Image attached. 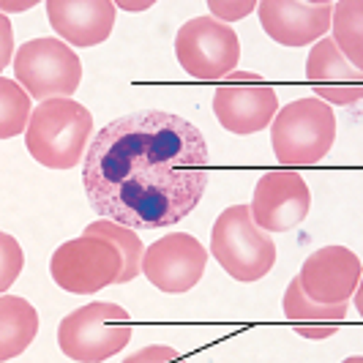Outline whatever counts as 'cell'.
<instances>
[{"mask_svg": "<svg viewBox=\"0 0 363 363\" xmlns=\"http://www.w3.org/2000/svg\"><path fill=\"white\" fill-rule=\"evenodd\" d=\"M208 143L186 118L140 109L96 134L82 186L99 216L131 230H164L189 216L208 189Z\"/></svg>", "mask_w": 363, "mask_h": 363, "instance_id": "6da1fadb", "label": "cell"}, {"mask_svg": "<svg viewBox=\"0 0 363 363\" xmlns=\"http://www.w3.org/2000/svg\"><path fill=\"white\" fill-rule=\"evenodd\" d=\"M93 131V115L88 107L72 99L41 101L25 128V147L41 167L72 169L82 162Z\"/></svg>", "mask_w": 363, "mask_h": 363, "instance_id": "7a4b0ae2", "label": "cell"}, {"mask_svg": "<svg viewBox=\"0 0 363 363\" xmlns=\"http://www.w3.org/2000/svg\"><path fill=\"white\" fill-rule=\"evenodd\" d=\"M336 143V115L320 99H298L271 121V145L279 164L323 162Z\"/></svg>", "mask_w": 363, "mask_h": 363, "instance_id": "3957f363", "label": "cell"}, {"mask_svg": "<svg viewBox=\"0 0 363 363\" xmlns=\"http://www.w3.org/2000/svg\"><path fill=\"white\" fill-rule=\"evenodd\" d=\"M211 255L235 281L252 284L271 273L276 262V243L252 221L249 205H230L213 221Z\"/></svg>", "mask_w": 363, "mask_h": 363, "instance_id": "277c9868", "label": "cell"}, {"mask_svg": "<svg viewBox=\"0 0 363 363\" xmlns=\"http://www.w3.org/2000/svg\"><path fill=\"white\" fill-rule=\"evenodd\" d=\"M131 342V317L118 303L79 306L57 325V347L77 363H104Z\"/></svg>", "mask_w": 363, "mask_h": 363, "instance_id": "5b68a950", "label": "cell"}, {"mask_svg": "<svg viewBox=\"0 0 363 363\" xmlns=\"http://www.w3.org/2000/svg\"><path fill=\"white\" fill-rule=\"evenodd\" d=\"M14 79L33 101L72 99L82 79L79 55L60 38H33L14 52Z\"/></svg>", "mask_w": 363, "mask_h": 363, "instance_id": "8992f818", "label": "cell"}, {"mask_svg": "<svg viewBox=\"0 0 363 363\" xmlns=\"http://www.w3.org/2000/svg\"><path fill=\"white\" fill-rule=\"evenodd\" d=\"M121 271V252L109 240L93 235H79L60 243L50 259L55 284L74 295H93L109 284H118Z\"/></svg>", "mask_w": 363, "mask_h": 363, "instance_id": "52a82bcc", "label": "cell"}, {"mask_svg": "<svg viewBox=\"0 0 363 363\" xmlns=\"http://www.w3.org/2000/svg\"><path fill=\"white\" fill-rule=\"evenodd\" d=\"M175 57L194 79H224L240 60V41L233 28L213 17L189 19L175 36Z\"/></svg>", "mask_w": 363, "mask_h": 363, "instance_id": "ba28073f", "label": "cell"}, {"mask_svg": "<svg viewBox=\"0 0 363 363\" xmlns=\"http://www.w3.org/2000/svg\"><path fill=\"white\" fill-rule=\"evenodd\" d=\"M279 112L276 91L252 72H233L213 93V115L233 134H257Z\"/></svg>", "mask_w": 363, "mask_h": 363, "instance_id": "9c48e42d", "label": "cell"}, {"mask_svg": "<svg viewBox=\"0 0 363 363\" xmlns=\"http://www.w3.org/2000/svg\"><path fill=\"white\" fill-rule=\"evenodd\" d=\"M311 211V191L295 169L265 172L255 186L249 205L252 221L262 233H290L303 224Z\"/></svg>", "mask_w": 363, "mask_h": 363, "instance_id": "30bf717a", "label": "cell"}, {"mask_svg": "<svg viewBox=\"0 0 363 363\" xmlns=\"http://www.w3.org/2000/svg\"><path fill=\"white\" fill-rule=\"evenodd\" d=\"M208 265V252L194 235L169 233L143 255V276L162 292L178 295L197 287Z\"/></svg>", "mask_w": 363, "mask_h": 363, "instance_id": "8fae6325", "label": "cell"}, {"mask_svg": "<svg viewBox=\"0 0 363 363\" xmlns=\"http://www.w3.org/2000/svg\"><path fill=\"white\" fill-rule=\"evenodd\" d=\"M298 284L320 306L350 303L352 292L361 287V257L347 246H325L301 265Z\"/></svg>", "mask_w": 363, "mask_h": 363, "instance_id": "7c38bea8", "label": "cell"}, {"mask_svg": "<svg viewBox=\"0 0 363 363\" xmlns=\"http://www.w3.org/2000/svg\"><path fill=\"white\" fill-rule=\"evenodd\" d=\"M333 3L328 0H265L257 6L259 25L276 44L284 47H306L328 36Z\"/></svg>", "mask_w": 363, "mask_h": 363, "instance_id": "4fadbf2b", "label": "cell"}, {"mask_svg": "<svg viewBox=\"0 0 363 363\" xmlns=\"http://www.w3.org/2000/svg\"><path fill=\"white\" fill-rule=\"evenodd\" d=\"M306 79L328 107H352L363 96V74L352 69L330 38H320L306 60Z\"/></svg>", "mask_w": 363, "mask_h": 363, "instance_id": "5bb4252c", "label": "cell"}, {"mask_svg": "<svg viewBox=\"0 0 363 363\" xmlns=\"http://www.w3.org/2000/svg\"><path fill=\"white\" fill-rule=\"evenodd\" d=\"M115 3L109 0H50L47 17L60 41L74 47H96L115 28Z\"/></svg>", "mask_w": 363, "mask_h": 363, "instance_id": "9a60e30c", "label": "cell"}, {"mask_svg": "<svg viewBox=\"0 0 363 363\" xmlns=\"http://www.w3.org/2000/svg\"><path fill=\"white\" fill-rule=\"evenodd\" d=\"M281 306H284V317L292 323L295 333L309 339V342H323V339L336 336L342 328V320L347 317V303L320 306L311 298H306V292L298 284V276L290 281Z\"/></svg>", "mask_w": 363, "mask_h": 363, "instance_id": "2e32d148", "label": "cell"}, {"mask_svg": "<svg viewBox=\"0 0 363 363\" xmlns=\"http://www.w3.org/2000/svg\"><path fill=\"white\" fill-rule=\"evenodd\" d=\"M38 333V311L22 295H0V363L22 355Z\"/></svg>", "mask_w": 363, "mask_h": 363, "instance_id": "e0dca14e", "label": "cell"}, {"mask_svg": "<svg viewBox=\"0 0 363 363\" xmlns=\"http://www.w3.org/2000/svg\"><path fill=\"white\" fill-rule=\"evenodd\" d=\"M82 235H93V238H104L109 240L121 257H123V271L118 276V284H128L134 281L140 273H143V255H145V243L140 240V235L131 230V227H123V224H115L109 218H99L85 227Z\"/></svg>", "mask_w": 363, "mask_h": 363, "instance_id": "ac0fdd59", "label": "cell"}, {"mask_svg": "<svg viewBox=\"0 0 363 363\" xmlns=\"http://www.w3.org/2000/svg\"><path fill=\"white\" fill-rule=\"evenodd\" d=\"M363 6L358 0H342V3H333V11H330V28H333V44L336 50L345 55V60L361 72L363 66Z\"/></svg>", "mask_w": 363, "mask_h": 363, "instance_id": "d6986e66", "label": "cell"}, {"mask_svg": "<svg viewBox=\"0 0 363 363\" xmlns=\"http://www.w3.org/2000/svg\"><path fill=\"white\" fill-rule=\"evenodd\" d=\"M33 99L25 93L17 79L0 77V140H11L28 128Z\"/></svg>", "mask_w": 363, "mask_h": 363, "instance_id": "ffe728a7", "label": "cell"}, {"mask_svg": "<svg viewBox=\"0 0 363 363\" xmlns=\"http://www.w3.org/2000/svg\"><path fill=\"white\" fill-rule=\"evenodd\" d=\"M22 268H25V252L19 240L9 233H0V295L17 281Z\"/></svg>", "mask_w": 363, "mask_h": 363, "instance_id": "44dd1931", "label": "cell"}, {"mask_svg": "<svg viewBox=\"0 0 363 363\" xmlns=\"http://www.w3.org/2000/svg\"><path fill=\"white\" fill-rule=\"evenodd\" d=\"M123 363H186V358H183L175 347L150 345L137 350V352H131Z\"/></svg>", "mask_w": 363, "mask_h": 363, "instance_id": "7402d4cb", "label": "cell"}, {"mask_svg": "<svg viewBox=\"0 0 363 363\" xmlns=\"http://www.w3.org/2000/svg\"><path fill=\"white\" fill-rule=\"evenodd\" d=\"M216 17L213 19H227V22H233V19H243V17H249L252 11L257 9V3H252V0H246V3H211L208 6Z\"/></svg>", "mask_w": 363, "mask_h": 363, "instance_id": "603a6c76", "label": "cell"}, {"mask_svg": "<svg viewBox=\"0 0 363 363\" xmlns=\"http://www.w3.org/2000/svg\"><path fill=\"white\" fill-rule=\"evenodd\" d=\"M14 60V30L6 14H0V74Z\"/></svg>", "mask_w": 363, "mask_h": 363, "instance_id": "cb8c5ba5", "label": "cell"}, {"mask_svg": "<svg viewBox=\"0 0 363 363\" xmlns=\"http://www.w3.org/2000/svg\"><path fill=\"white\" fill-rule=\"evenodd\" d=\"M153 3H115V9H123V11H147Z\"/></svg>", "mask_w": 363, "mask_h": 363, "instance_id": "d4e9b609", "label": "cell"}, {"mask_svg": "<svg viewBox=\"0 0 363 363\" xmlns=\"http://www.w3.org/2000/svg\"><path fill=\"white\" fill-rule=\"evenodd\" d=\"M33 3H0V14L3 11H25V9H30Z\"/></svg>", "mask_w": 363, "mask_h": 363, "instance_id": "484cf974", "label": "cell"}, {"mask_svg": "<svg viewBox=\"0 0 363 363\" xmlns=\"http://www.w3.org/2000/svg\"><path fill=\"white\" fill-rule=\"evenodd\" d=\"M342 363H363V358L361 355H352V358H347V361H342Z\"/></svg>", "mask_w": 363, "mask_h": 363, "instance_id": "4316f807", "label": "cell"}]
</instances>
